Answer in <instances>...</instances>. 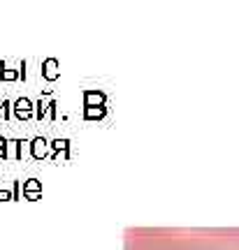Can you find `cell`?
Returning <instances> with one entry per match:
<instances>
[{"label": "cell", "instance_id": "obj_1", "mask_svg": "<svg viewBox=\"0 0 239 250\" xmlns=\"http://www.w3.org/2000/svg\"><path fill=\"white\" fill-rule=\"evenodd\" d=\"M0 158H2V151H0Z\"/></svg>", "mask_w": 239, "mask_h": 250}]
</instances>
